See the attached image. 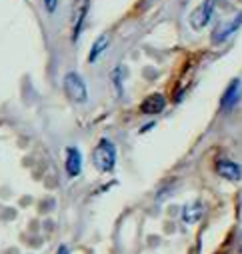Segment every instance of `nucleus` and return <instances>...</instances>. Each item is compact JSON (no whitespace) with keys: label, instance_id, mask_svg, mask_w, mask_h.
<instances>
[{"label":"nucleus","instance_id":"obj_1","mask_svg":"<svg viewBox=\"0 0 242 254\" xmlns=\"http://www.w3.org/2000/svg\"><path fill=\"white\" fill-rule=\"evenodd\" d=\"M92 162L100 172H110L116 164V148L110 140L102 138L92 152Z\"/></svg>","mask_w":242,"mask_h":254},{"label":"nucleus","instance_id":"obj_2","mask_svg":"<svg viewBox=\"0 0 242 254\" xmlns=\"http://www.w3.org/2000/svg\"><path fill=\"white\" fill-rule=\"evenodd\" d=\"M64 90H66V96L72 100V102H86L88 100V90H86V82L80 78V74L76 72H68L64 76Z\"/></svg>","mask_w":242,"mask_h":254},{"label":"nucleus","instance_id":"obj_3","mask_svg":"<svg viewBox=\"0 0 242 254\" xmlns=\"http://www.w3.org/2000/svg\"><path fill=\"white\" fill-rule=\"evenodd\" d=\"M212 12H214V0H204V2L190 14V26L194 30H202L210 22Z\"/></svg>","mask_w":242,"mask_h":254},{"label":"nucleus","instance_id":"obj_4","mask_svg":"<svg viewBox=\"0 0 242 254\" xmlns=\"http://www.w3.org/2000/svg\"><path fill=\"white\" fill-rule=\"evenodd\" d=\"M88 6H90V0H74L72 8H70V18H72V38L76 40L82 28V22L88 14Z\"/></svg>","mask_w":242,"mask_h":254},{"label":"nucleus","instance_id":"obj_5","mask_svg":"<svg viewBox=\"0 0 242 254\" xmlns=\"http://www.w3.org/2000/svg\"><path fill=\"white\" fill-rule=\"evenodd\" d=\"M240 94H242V82L236 78L228 84V88L224 90L222 94V100H220V108L222 110H230L232 106H236V102L240 100Z\"/></svg>","mask_w":242,"mask_h":254},{"label":"nucleus","instance_id":"obj_6","mask_svg":"<svg viewBox=\"0 0 242 254\" xmlns=\"http://www.w3.org/2000/svg\"><path fill=\"white\" fill-rule=\"evenodd\" d=\"M242 24V14H238L234 20H230V22H222L216 30H214V34H212V42L214 44H220V42H224L232 32H236V28Z\"/></svg>","mask_w":242,"mask_h":254},{"label":"nucleus","instance_id":"obj_7","mask_svg":"<svg viewBox=\"0 0 242 254\" xmlns=\"http://www.w3.org/2000/svg\"><path fill=\"white\" fill-rule=\"evenodd\" d=\"M164 106H166V98H164L162 94H150V96L140 104V112L154 116V114H160V112L164 110Z\"/></svg>","mask_w":242,"mask_h":254},{"label":"nucleus","instance_id":"obj_8","mask_svg":"<svg viewBox=\"0 0 242 254\" xmlns=\"http://www.w3.org/2000/svg\"><path fill=\"white\" fill-rule=\"evenodd\" d=\"M82 170V154L76 146H70L66 150V174L68 176H78Z\"/></svg>","mask_w":242,"mask_h":254},{"label":"nucleus","instance_id":"obj_9","mask_svg":"<svg viewBox=\"0 0 242 254\" xmlns=\"http://www.w3.org/2000/svg\"><path fill=\"white\" fill-rule=\"evenodd\" d=\"M216 172H218L222 178L232 180V182L240 180V176H242L240 166H238L236 162H232V160H218V162H216Z\"/></svg>","mask_w":242,"mask_h":254},{"label":"nucleus","instance_id":"obj_10","mask_svg":"<svg viewBox=\"0 0 242 254\" xmlns=\"http://www.w3.org/2000/svg\"><path fill=\"white\" fill-rule=\"evenodd\" d=\"M202 204H198V202H194V204H190V206H186L184 208V212H182V218H184V222H188V224H194L196 220H200V216H202Z\"/></svg>","mask_w":242,"mask_h":254},{"label":"nucleus","instance_id":"obj_11","mask_svg":"<svg viewBox=\"0 0 242 254\" xmlns=\"http://www.w3.org/2000/svg\"><path fill=\"white\" fill-rule=\"evenodd\" d=\"M108 42H110V38H108V34H102L94 44H92V48H90V56H88V60L90 62H94L104 50H106V46H108Z\"/></svg>","mask_w":242,"mask_h":254},{"label":"nucleus","instance_id":"obj_12","mask_svg":"<svg viewBox=\"0 0 242 254\" xmlns=\"http://www.w3.org/2000/svg\"><path fill=\"white\" fill-rule=\"evenodd\" d=\"M122 74H124V66H118V68L112 72V82H114V86L118 88V92H122Z\"/></svg>","mask_w":242,"mask_h":254},{"label":"nucleus","instance_id":"obj_13","mask_svg":"<svg viewBox=\"0 0 242 254\" xmlns=\"http://www.w3.org/2000/svg\"><path fill=\"white\" fill-rule=\"evenodd\" d=\"M44 6H46L48 12H54L56 6H58V0H44Z\"/></svg>","mask_w":242,"mask_h":254},{"label":"nucleus","instance_id":"obj_14","mask_svg":"<svg viewBox=\"0 0 242 254\" xmlns=\"http://www.w3.org/2000/svg\"><path fill=\"white\" fill-rule=\"evenodd\" d=\"M58 254H68V248L66 246H60L58 248Z\"/></svg>","mask_w":242,"mask_h":254},{"label":"nucleus","instance_id":"obj_15","mask_svg":"<svg viewBox=\"0 0 242 254\" xmlns=\"http://www.w3.org/2000/svg\"><path fill=\"white\" fill-rule=\"evenodd\" d=\"M238 252L242 254V232H240V238H238Z\"/></svg>","mask_w":242,"mask_h":254}]
</instances>
